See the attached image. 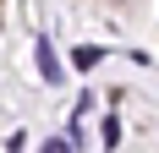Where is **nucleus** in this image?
Listing matches in <instances>:
<instances>
[{"mask_svg": "<svg viewBox=\"0 0 159 153\" xmlns=\"http://www.w3.org/2000/svg\"><path fill=\"white\" fill-rule=\"evenodd\" d=\"M99 55H104V49H99V44H82V49H77V55H71V60H77V66H82V71H93V66H99Z\"/></svg>", "mask_w": 159, "mask_h": 153, "instance_id": "nucleus-2", "label": "nucleus"}, {"mask_svg": "<svg viewBox=\"0 0 159 153\" xmlns=\"http://www.w3.org/2000/svg\"><path fill=\"white\" fill-rule=\"evenodd\" d=\"M39 71H44L49 82L61 76V60H55V49H49V44H39Z\"/></svg>", "mask_w": 159, "mask_h": 153, "instance_id": "nucleus-1", "label": "nucleus"}]
</instances>
